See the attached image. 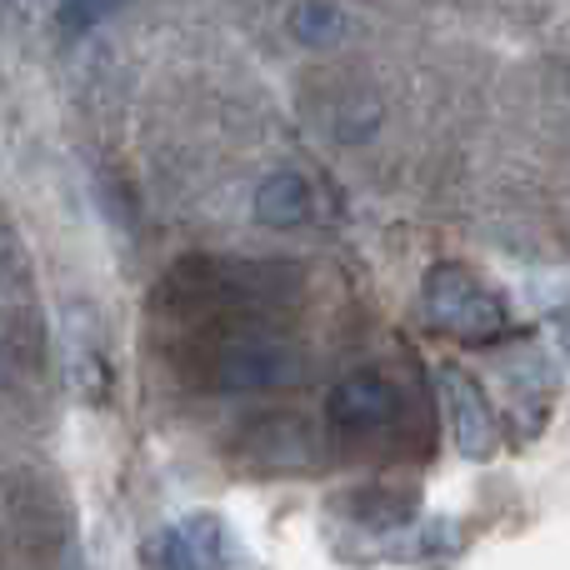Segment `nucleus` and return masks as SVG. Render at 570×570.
<instances>
[{"label":"nucleus","mask_w":570,"mask_h":570,"mask_svg":"<svg viewBox=\"0 0 570 570\" xmlns=\"http://www.w3.org/2000/svg\"><path fill=\"white\" fill-rule=\"evenodd\" d=\"M291 30L301 46H335L345 36V16L331 0H305V6L291 10Z\"/></svg>","instance_id":"obj_6"},{"label":"nucleus","mask_w":570,"mask_h":570,"mask_svg":"<svg viewBox=\"0 0 570 570\" xmlns=\"http://www.w3.org/2000/svg\"><path fill=\"white\" fill-rule=\"evenodd\" d=\"M116 6L120 0H60V30H66V36H86V30H96Z\"/></svg>","instance_id":"obj_7"},{"label":"nucleus","mask_w":570,"mask_h":570,"mask_svg":"<svg viewBox=\"0 0 570 570\" xmlns=\"http://www.w3.org/2000/svg\"><path fill=\"white\" fill-rule=\"evenodd\" d=\"M250 210H256V220L261 226H271V230L305 226L311 210H315L311 180H305L301 170H271V176L256 186V196H250Z\"/></svg>","instance_id":"obj_5"},{"label":"nucleus","mask_w":570,"mask_h":570,"mask_svg":"<svg viewBox=\"0 0 570 570\" xmlns=\"http://www.w3.org/2000/svg\"><path fill=\"white\" fill-rule=\"evenodd\" d=\"M160 561H166V570H226V525L216 515H186L160 535Z\"/></svg>","instance_id":"obj_4"},{"label":"nucleus","mask_w":570,"mask_h":570,"mask_svg":"<svg viewBox=\"0 0 570 570\" xmlns=\"http://www.w3.org/2000/svg\"><path fill=\"white\" fill-rule=\"evenodd\" d=\"M325 415L341 431H375V425H385L395 415V385L381 371H351L331 385Z\"/></svg>","instance_id":"obj_3"},{"label":"nucleus","mask_w":570,"mask_h":570,"mask_svg":"<svg viewBox=\"0 0 570 570\" xmlns=\"http://www.w3.org/2000/svg\"><path fill=\"white\" fill-rule=\"evenodd\" d=\"M445 381V405H451V425H455V445H461L465 461H491L501 451V425H495L491 405H485L481 385L465 371H441Z\"/></svg>","instance_id":"obj_2"},{"label":"nucleus","mask_w":570,"mask_h":570,"mask_svg":"<svg viewBox=\"0 0 570 570\" xmlns=\"http://www.w3.org/2000/svg\"><path fill=\"white\" fill-rule=\"evenodd\" d=\"M421 311H425V321H431L435 331L455 335V341H465V345L501 341L505 321H511V311H505L501 295H495L481 276H471L465 266H451V261L425 276Z\"/></svg>","instance_id":"obj_1"}]
</instances>
